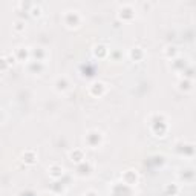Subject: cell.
Returning a JSON list of instances; mask_svg holds the SVG:
<instances>
[{
  "instance_id": "2",
  "label": "cell",
  "mask_w": 196,
  "mask_h": 196,
  "mask_svg": "<svg viewBox=\"0 0 196 196\" xmlns=\"http://www.w3.org/2000/svg\"><path fill=\"white\" fill-rule=\"evenodd\" d=\"M49 172H51V176H60L61 175V169L60 167H57V166H52L51 169H49Z\"/></svg>"
},
{
  "instance_id": "1",
  "label": "cell",
  "mask_w": 196,
  "mask_h": 196,
  "mask_svg": "<svg viewBox=\"0 0 196 196\" xmlns=\"http://www.w3.org/2000/svg\"><path fill=\"white\" fill-rule=\"evenodd\" d=\"M70 158H72V161H75V163H80V161L83 160V153H81L80 150H75V152L70 153Z\"/></svg>"
}]
</instances>
